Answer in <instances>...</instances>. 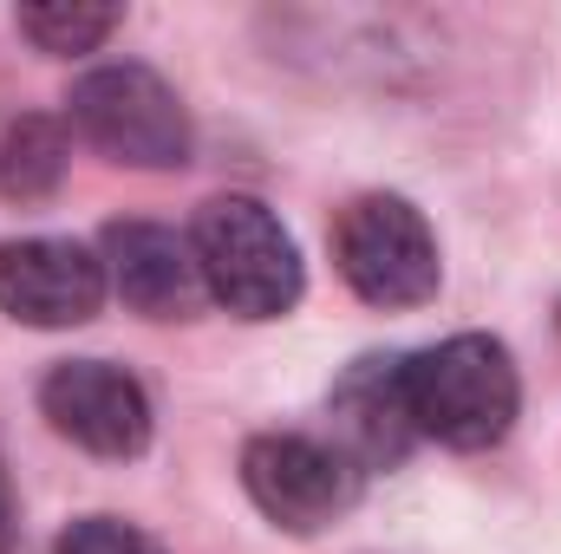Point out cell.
Masks as SVG:
<instances>
[{
  "label": "cell",
  "instance_id": "cell-1",
  "mask_svg": "<svg viewBox=\"0 0 561 554\" xmlns=\"http://www.w3.org/2000/svg\"><path fill=\"white\" fill-rule=\"evenodd\" d=\"M405 405L412 430L444 450H490L523 412V379L503 339L457 333L424 353H405Z\"/></svg>",
  "mask_w": 561,
  "mask_h": 554
},
{
  "label": "cell",
  "instance_id": "cell-2",
  "mask_svg": "<svg viewBox=\"0 0 561 554\" xmlns=\"http://www.w3.org/2000/svg\"><path fill=\"white\" fill-rule=\"evenodd\" d=\"M190 255L203 275V300L229 307L236 320H280L307 287L294 235L255 196H209L190 222Z\"/></svg>",
  "mask_w": 561,
  "mask_h": 554
},
{
  "label": "cell",
  "instance_id": "cell-3",
  "mask_svg": "<svg viewBox=\"0 0 561 554\" xmlns=\"http://www.w3.org/2000/svg\"><path fill=\"white\" fill-rule=\"evenodd\" d=\"M333 262H340V280L366 300V307H424L444 280V262H437V235L405 196H353L340 216H333Z\"/></svg>",
  "mask_w": 561,
  "mask_h": 554
},
{
  "label": "cell",
  "instance_id": "cell-4",
  "mask_svg": "<svg viewBox=\"0 0 561 554\" xmlns=\"http://www.w3.org/2000/svg\"><path fill=\"white\" fill-rule=\"evenodd\" d=\"M72 131L131 170H183L190 163V112L150 66H99L66 99Z\"/></svg>",
  "mask_w": 561,
  "mask_h": 554
},
{
  "label": "cell",
  "instance_id": "cell-5",
  "mask_svg": "<svg viewBox=\"0 0 561 554\" xmlns=\"http://www.w3.org/2000/svg\"><path fill=\"white\" fill-rule=\"evenodd\" d=\"M359 483L366 476L333 443L300 437V430H262L242 450V489L280 535H320L359 503Z\"/></svg>",
  "mask_w": 561,
  "mask_h": 554
},
{
  "label": "cell",
  "instance_id": "cell-6",
  "mask_svg": "<svg viewBox=\"0 0 561 554\" xmlns=\"http://www.w3.org/2000/svg\"><path fill=\"white\" fill-rule=\"evenodd\" d=\"M39 412L66 443H79L92 457H112V463L144 457L150 424H157L150 392L112 359H59L39 379Z\"/></svg>",
  "mask_w": 561,
  "mask_h": 554
},
{
  "label": "cell",
  "instance_id": "cell-7",
  "mask_svg": "<svg viewBox=\"0 0 561 554\" xmlns=\"http://www.w3.org/2000/svg\"><path fill=\"white\" fill-rule=\"evenodd\" d=\"M105 307V268L85 242L20 235L0 242V313L20 326H85Z\"/></svg>",
  "mask_w": 561,
  "mask_h": 554
},
{
  "label": "cell",
  "instance_id": "cell-8",
  "mask_svg": "<svg viewBox=\"0 0 561 554\" xmlns=\"http://www.w3.org/2000/svg\"><path fill=\"white\" fill-rule=\"evenodd\" d=\"M99 268H105V293H118L144 320H190L203 307V275L190 255V235L163 229V222H105L99 235Z\"/></svg>",
  "mask_w": 561,
  "mask_h": 554
},
{
  "label": "cell",
  "instance_id": "cell-9",
  "mask_svg": "<svg viewBox=\"0 0 561 554\" xmlns=\"http://www.w3.org/2000/svg\"><path fill=\"white\" fill-rule=\"evenodd\" d=\"M327 412H333V450H340L359 476L405 463V450L419 443L412 405H405V359H399V353H366V359H353V366L333 379Z\"/></svg>",
  "mask_w": 561,
  "mask_h": 554
},
{
  "label": "cell",
  "instance_id": "cell-10",
  "mask_svg": "<svg viewBox=\"0 0 561 554\" xmlns=\"http://www.w3.org/2000/svg\"><path fill=\"white\" fill-rule=\"evenodd\" d=\"M72 163V138L53 112H20L0 131V196L7 203H46L66 183Z\"/></svg>",
  "mask_w": 561,
  "mask_h": 554
},
{
  "label": "cell",
  "instance_id": "cell-11",
  "mask_svg": "<svg viewBox=\"0 0 561 554\" xmlns=\"http://www.w3.org/2000/svg\"><path fill=\"white\" fill-rule=\"evenodd\" d=\"M20 39L33 46V53H46V59H79V53H99L118 26H125V13L118 7H85V0H46V7H20Z\"/></svg>",
  "mask_w": 561,
  "mask_h": 554
},
{
  "label": "cell",
  "instance_id": "cell-12",
  "mask_svg": "<svg viewBox=\"0 0 561 554\" xmlns=\"http://www.w3.org/2000/svg\"><path fill=\"white\" fill-rule=\"evenodd\" d=\"M53 554H163L157 549V535H144L138 522H118V516H79Z\"/></svg>",
  "mask_w": 561,
  "mask_h": 554
},
{
  "label": "cell",
  "instance_id": "cell-13",
  "mask_svg": "<svg viewBox=\"0 0 561 554\" xmlns=\"http://www.w3.org/2000/svg\"><path fill=\"white\" fill-rule=\"evenodd\" d=\"M0 554H7V476H0Z\"/></svg>",
  "mask_w": 561,
  "mask_h": 554
}]
</instances>
